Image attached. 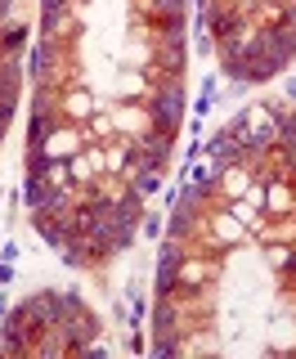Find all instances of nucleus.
<instances>
[{"instance_id":"11","label":"nucleus","mask_w":296,"mask_h":359,"mask_svg":"<svg viewBox=\"0 0 296 359\" xmlns=\"http://www.w3.org/2000/svg\"><path fill=\"white\" fill-rule=\"evenodd\" d=\"M18 86H22L18 59H0V99H9V104H18Z\"/></svg>"},{"instance_id":"22","label":"nucleus","mask_w":296,"mask_h":359,"mask_svg":"<svg viewBox=\"0 0 296 359\" xmlns=\"http://www.w3.org/2000/svg\"><path fill=\"white\" fill-rule=\"evenodd\" d=\"M72 0H41V9H67Z\"/></svg>"},{"instance_id":"5","label":"nucleus","mask_w":296,"mask_h":359,"mask_svg":"<svg viewBox=\"0 0 296 359\" xmlns=\"http://www.w3.org/2000/svg\"><path fill=\"white\" fill-rule=\"evenodd\" d=\"M296 211V184L283 175L265 180V216H292Z\"/></svg>"},{"instance_id":"6","label":"nucleus","mask_w":296,"mask_h":359,"mask_svg":"<svg viewBox=\"0 0 296 359\" xmlns=\"http://www.w3.org/2000/svg\"><path fill=\"white\" fill-rule=\"evenodd\" d=\"M27 45V22L22 18H5L0 22V59H18Z\"/></svg>"},{"instance_id":"21","label":"nucleus","mask_w":296,"mask_h":359,"mask_svg":"<svg viewBox=\"0 0 296 359\" xmlns=\"http://www.w3.org/2000/svg\"><path fill=\"white\" fill-rule=\"evenodd\" d=\"M283 99H288V104H296V76H292V81H283Z\"/></svg>"},{"instance_id":"16","label":"nucleus","mask_w":296,"mask_h":359,"mask_svg":"<svg viewBox=\"0 0 296 359\" xmlns=\"http://www.w3.org/2000/svg\"><path fill=\"white\" fill-rule=\"evenodd\" d=\"M14 283V261H0V287Z\"/></svg>"},{"instance_id":"4","label":"nucleus","mask_w":296,"mask_h":359,"mask_svg":"<svg viewBox=\"0 0 296 359\" xmlns=\"http://www.w3.org/2000/svg\"><path fill=\"white\" fill-rule=\"evenodd\" d=\"M86 144H90V140H86V126H72V121H63V126L54 130L50 140L41 144V149H45V157H76Z\"/></svg>"},{"instance_id":"9","label":"nucleus","mask_w":296,"mask_h":359,"mask_svg":"<svg viewBox=\"0 0 296 359\" xmlns=\"http://www.w3.org/2000/svg\"><path fill=\"white\" fill-rule=\"evenodd\" d=\"M9 355H32L27 351V332L0 319V359H9Z\"/></svg>"},{"instance_id":"7","label":"nucleus","mask_w":296,"mask_h":359,"mask_svg":"<svg viewBox=\"0 0 296 359\" xmlns=\"http://www.w3.org/2000/svg\"><path fill=\"white\" fill-rule=\"evenodd\" d=\"M269 32V54H274V59L288 67L292 59H296V27H288V22H283V27H265Z\"/></svg>"},{"instance_id":"15","label":"nucleus","mask_w":296,"mask_h":359,"mask_svg":"<svg viewBox=\"0 0 296 359\" xmlns=\"http://www.w3.org/2000/svg\"><path fill=\"white\" fill-rule=\"evenodd\" d=\"M247 202H252V207L256 211H265V180H252V189H247V194H243Z\"/></svg>"},{"instance_id":"1","label":"nucleus","mask_w":296,"mask_h":359,"mask_svg":"<svg viewBox=\"0 0 296 359\" xmlns=\"http://www.w3.org/2000/svg\"><path fill=\"white\" fill-rule=\"evenodd\" d=\"M81 36V18L76 9H41V41H59V45H72Z\"/></svg>"},{"instance_id":"23","label":"nucleus","mask_w":296,"mask_h":359,"mask_svg":"<svg viewBox=\"0 0 296 359\" xmlns=\"http://www.w3.org/2000/svg\"><path fill=\"white\" fill-rule=\"evenodd\" d=\"M198 5H211V0H198Z\"/></svg>"},{"instance_id":"2","label":"nucleus","mask_w":296,"mask_h":359,"mask_svg":"<svg viewBox=\"0 0 296 359\" xmlns=\"http://www.w3.org/2000/svg\"><path fill=\"white\" fill-rule=\"evenodd\" d=\"M170 153H175V140H166V135H157V130L135 135V157H140L135 166H157V171H166Z\"/></svg>"},{"instance_id":"14","label":"nucleus","mask_w":296,"mask_h":359,"mask_svg":"<svg viewBox=\"0 0 296 359\" xmlns=\"http://www.w3.org/2000/svg\"><path fill=\"white\" fill-rule=\"evenodd\" d=\"M162 229H166V220L153 216V211H144V220H140V233H144V238H157Z\"/></svg>"},{"instance_id":"8","label":"nucleus","mask_w":296,"mask_h":359,"mask_svg":"<svg viewBox=\"0 0 296 359\" xmlns=\"http://www.w3.org/2000/svg\"><path fill=\"white\" fill-rule=\"evenodd\" d=\"M130 184H135V194H140L144 202L157 194V189H162V180H166V171H157V166H135V171L126 175Z\"/></svg>"},{"instance_id":"18","label":"nucleus","mask_w":296,"mask_h":359,"mask_svg":"<svg viewBox=\"0 0 296 359\" xmlns=\"http://www.w3.org/2000/svg\"><path fill=\"white\" fill-rule=\"evenodd\" d=\"M0 261H18V247L14 243H0Z\"/></svg>"},{"instance_id":"12","label":"nucleus","mask_w":296,"mask_h":359,"mask_svg":"<svg viewBox=\"0 0 296 359\" xmlns=\"http://www.w3.org/2000/svg\"><path fill=\"white\" fill-rule=\"evenodd\" d=\"M224 211H229L234 220H243L247 229H260V220H265V211H256L247 198H229V202H224Z\"/></svg>"},{"instance_id":"24","label":"nucleus","mask_w":296,"mask_h":359,"mask_svg":"<svg viewBox=\"0 0 296 359\" xmlns=\"http://www.w3.org/2000/svg\"><path fill=\"white\" fill-rule=\"evenodd\" d=\"M0 243H5V238H0Z\"/></svg>"},{"instance_id":"10","label":"nucleus","mask_w":296,"mask_h":359,"mask_svg":"<svg viewBox=\"0 0 296 359\" xmlns=\"http://www.w3.org/2000/svg\"><path fill=\"white\" fill-rule=\"evenodd\" d=\"M86 140H117V121H112V112H104V108H95L90 112V121H86Z\"/></svg>"},{"instance_id":"19","label":"nucleus","mask_w":296,"mask_h":359,"mask_svg":"<svg viewBox=\"0 0 296 359\" xmlns=\"http://www.w3.org/2000/svg\"><path fill=\"white\" fill-rule=\"evenodd\" d=\"M126 346H130V351H135V355H144V337H140V328H135V332H130V341H126Z\"/></svg>"},{"instance_id":"17","label":"nucleus","mask_w":296,"mask_h":359,"mask_svg":"<svg viewBox=\"0 0 296 359\" xmlns=\"http://www.w3.org/2000/svg\"><path fill=\"white\" fill-rule=\"evenodd\" d=\"M211 108H215V104H211V95H202V99H198V108H193V117H207Z\"/></svg>"},{"instance_id":"3","label":"nucleus","mask_w":296,"mask_h":359,"mask_svg":"<svg viewBox=\"0 0 296 359\" xmlns=\"http://www.w3.org/2000/svg\"><path fill=\"white\" fill-rule=\"evenodd\" d=\"M148 63L166 67L170 76H180L184 63H189V41L184 36H153V59H148Z\"/></svg>"},{"instance_id":"20","label":"nucleus","mask_w":296,"mask_h":359,"mask_svg":"<svg viewBox=\"0 0 296 359\" xmlns=\"http://www.w3.org/2000/svg\"><path fill=\"white\" fill-rule=\"evenodd\" d=\"M283 14H288V27H296V0H283Z\"/></svg>"},{"instance_id":"13","label":"nucleus","mask_w":296,"mask_h":359,"mask_svg":"<svg viewBox=\"0 0 296 359\" xmlns=\"http://www.w3.org/2000/svg\"><path fill=\"white\" fill-rule=\"evenodd\" d=\"M45 194H50V180H36V175L22 180V202H27V211H41Z\"/></svg>"}]
</instances>
